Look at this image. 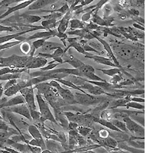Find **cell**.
<instances>
[{"label":"cell","mask_w":153,"mask_h":153,"mask_svg":"<svg viewBox=\"0 0 153 153\" xmlns=\"http://www.w3.org/2000/svg\"><path fill=\"white\" fill-rule=\"evenodd\" d=\"M36 99L37 103L38 104V107H39V110H40L41 117H42V119H41L42 122L44 123L45 121L49 120L51 122L57 124L58 126V123H57L55 117H54L53 113L51 111L50 108H49V105L48 104L45 100L43 99V97H42V94L39 92L37 93Z\"/></svg>","instance_id":"1"},{"label":"cell","mask_w":153,"mask_h":153,"mask_svg":"<svg viewBox=\"0 0 153 153\" xmlns=\"http://www.w3.org/2000/svg\"><path fill=\"white\" fill-rule=\"evenodd\" d=\"M49 85L51 87H54L57 91L59 95L61 96V98L66 102H71V103H75L74 100V96L72 94L71 91L68 90V89L63 88L61 85L60 83L56 81L55 80H51L49 82Z\"/></svg>","instance_id":"2"},{"label":"cell","mask_w":153,"mask_h":153,"mask_svg":"<svg viewBox=\"0 0 153 153\" xmlns=\"http://www.w3.org/2000/svg\"><path fill=\"white\" fill-rule=\"evenodd\" d=\"M74 100L76 103L88 106V105H94L100 103L101 102V100H103V98H97L88 94L76 93L74 96Z\"/></svg>","instance_id":"3"},{"label":"cell","mask_w":153,"mask_h":153,"mask_svg":"<svg viewBox=\"0 0 153 153\" xmlns=\"http://www.w3.org/2000/svg\"><path fill=\"white\" fill-rule=\"evenodd\" d=\"M21 93V95H22L25 100V103L28 106L29 109L31 110H36L37 106L35 104V94H34V87H25L22 89L21 91H19Z\"/></svg>","instance_id":"4"},{"label":"cell","mask_w":153,"mask_h":153,"mask_svg":"<svg viewBox=\"0 0 153 153\" xmlns=\"http://www.w3.org/2000/svg\"><path fill=\"white\" fill-rule=\"evenodd\" d=\"M123 120V122L125 123L128 131H129L131 133L134 134L135 136H143L144 135V127L136 123L129 117H124Z\"/></svg>","instance_id":"5"},{"label":"cell","mask_w":153,"mask_h":153,"mask_svg":"<svg viewBox=\"0 0 153 153\" xmlns=\"http://www.w3.org/2000/svg\"><path fill=\"white\" fill-rule=\"evenodd\" d=\"M48 64V59L41 57H31L29 56L28 60L27 61L25 68L26 69H35V68H42Z\"/></svg>","instance_id":"6"},{"label":"cell","mask_w":153,"mask_h":153,"mask_svg":"<svg viewBox=\"0 0 153 153\" xmlns=\"http://www.w3.org/2000/svg\"><path fill=\"white\" fill-rule=\"evenodd\" d=\"M4 110H9V111L13 112L15 113H17V114L22 115L23 117H25V118L28 119V120L31 121V114H30V110L28 106H27V104L25 103H22V104L16 105V106H12V107L9 108H2Z\"/></svg>","instance_id":"7"},{"label":"cell","mask_w":153,"mask_h":153,"mask_svg":"<svg viewBox=\"0 0 153 153\" xmlns=\"http://www.w3.org/2000/svg\"><path fill=\"white\" fill-rule=\"evenodd\" d=\"M57 34V29L46 30V31H38L37 33L34 34L31 36L25 38V41H31L33 39H42V38H50L52 37H55Z\"/></svg>","instance_id":"8"},{"label":"cell","mask_w":153,"mask_h":153,"mask_svg":"<svg viewBox=\"0 0 153 153\" xmlns=\"http://www.w3.org/2000/svg\"><path fill=\"white\" fill-rule=\"evenodd\" d=\"M83 80V79H82ZM79 87L81 89H86L87 91L91 94L94 96H100L101 94H106L107 95V92H106L105 91H103V89L100 88L98 86L94 85V84H91L90 83H87L84 80V83L80 85Z\"/></svg>","instance_id":"9"},{"label":"cell","mask_w":153,"mask_h":153,"mask_svg":"<svg viewBox=\"0 0 153 153\" xmlns=\"http://www.w3.org/2000/svg\"><path fill=\"white\" fill-rule=\"evenodd\" d=\"M73 11L71 9H69L68 12L65 14V16H63L62 19L59 22L58 26H57V31L58 32H61V33H65L66 30L68 29V24L70 22V20L72 19V16H73Z\"/></svg>","instance_id":"10"},{"label":"cell","mask_w":153,"mask_h":153,"mask_svg":"<svg viewBox=\"0 0 153 153\" xmlns=\"http://www.w3.org/2000/svg\"><path fill=\"white\" fill-rule=\"evenodd\" d=\"M26 82L27 80H22V81L18 82L17 84L12 85V87L5 89L3 91V95H5L6 97H12L13 95H16L22 89L25 87Z\"/></svg>","instance_id":"11"},{"label":"cell","mask_w":153,"mask_h":153,"mask_svg":"<svg viewBox=\"0 0 153 153\" xmlns=\"http://www.w3.org/2000/svg\"><path fill=\"white\" fill-rule=\"evenodd\" d=\"M95 39H97V40L99 41L100 43L103 45V47L104 48V49L106 50V51L107 52L108 54V56H109V57H110V59L111 58V60L113 61V62L114 63L115 65H117V67H118L119 68H122V67H121V65H120V63H119L118 60H117V58L116 57V56L114 55V54H113V51H112L111 48H110V45H109V44L107 43V42H106V41H104L103 39H102V38H100V37H95Z\"/></svg>","instance_id":"12"},{"label":"cell","mask_w":153,"mask_h":153,"mask_svg":"<svg viewBox=\"0 0 153 153\" xmlns=\"http://www.w3.org/2000/svg\"><path fill=\"white\" fill-rule=\"evenodd\" d=\"M85 57L86 58H90V59L94 60V61H96L97 63H99V64H101V65H107V66L113 67V68H118L110 58H106V57H102V56L100 55H94V54H90V53L87 55H85Z\"/></svg>","instance_id":"13"},{"label":"cell","mask_w":153,"mask_h":153,"mask_svg":"<svg viewBox=\"0 0 153 153\" xmlns=\"http://www.w3.org/2000/svg\"><path fill=\"white\" fill-rule=\"evenodd\" d=\"M25 103V98L22 95H18L15 97H12V99L6 100L5 103L0 104V110L2 108H7L9 106H14L16 105L22 104V103Z\"/></svg>","instance_id":"14"},{"label":"cell","mask_w":153,"mask_h":153,"mask_svg":"<svg viewBox=\"0 0 153 153\" xmlns=\"http://www.w3.org/2000/svg\"><path fill=\"white\" fill-rule=\"evenodd\" d=\"M45 143L46 149H48L51 152H62V150H65L63 149L61 143L54 140H51V139H47Z\"/></svg>","instance_id":"15"},{"label":"cell","mask_w":153,"mask_h":153,"mask_svg":"<svg viewBox=\"0 0 153 153\" xmlns=\"http://www.w3.org/2000/svg\"><path fill=\"white\" fill-rule=\"evenodd\" d=\"M92 120L94 122L100 124L101 126H103L104 127H106L108 129H111L113 131H116L117 132H122V131L120 130L118 128L115 126L111 122H109L107 120H104L103 118H99V117H92Z\"/></svg>","instance_id":"16"},{"label":"cell","mask_w":153,"mask_h":153,"mask_svg":"<svg viewBox=\"0 0 153 153\" xmlns=\"http://www.w3.org/2000/svg\"><path fill=\"white\" fill-rule=\"evenodd\" d=\"M55 1H57V0H36L34 3L30 5V6L28 7V10H35V9H42V7H45V5L54 2Z\"/></svg>","instance_id":"17"},{"label":"cell","mask_w":153,"mask_h":153,"mask_svg":"<svg viewBox=\"0 0 153 153\" xmlns=\"http://www.w3.org/2000/svg\"><path fill=\"white\" fill-rule=\"evenodd\" d=\"M19 132L14 129L9 128V130H0V143H4L12 135H19ZM20 135V134H19Z\"/></svg>","instance_id":"18"},{"label":"cell","mask_w":153,"mask_h":153,"mask_svg":"<svg viewBox=\"0 0 153 153\" xmlns=\"http://www.w3.org/2000/svg\"><path fill=\"white\" fill-rule=\"evenodd\" d=\"M67 58L68 59L64 61V63H68L70 65H71L73 68H78L84 65V63L83 61L77 59V58H76V57H74L72 55H68Z\"/></svg>","instance_id":"19"},{"label":"cell","mask_w":153,"mask_h":153,"mask_svg":"<svg viewBox=\"0 0 153 153\" xmlns=\"http://www.w3.org/2000/svg\"><path fill=\"white\" fill-rule=\"evenodd\" d=\"M62 46L61 44L57 43V42H47L46 41L44 45H42V51H45V53H48L50 51H54L55 49L58 48H61Z\"/></svg>","instance_id":"20"},{"label":"cell","mask_w":153,"mask_h":153,"mask_svg":"<svg viewBox=\"0 0 153 153\" xmlns=\"http://www.w3.org/2000/svg\"><path fill=\"white\" fill-rule=\"evenodd\" d=\"M102 146L100 144H91V146H86L84 147H79V148L74 149L72 150H69L71 152L74 153H79V152H85L87 151H91V150H94L96 149L100 148Z\"/></svg>","instance_id":"21"},{"label":"cell","mask_w":153,"mask_h":153,"mask_svg":"<svg viewBox=\"0 0 153 153\" xmlns=\"http://www.w3.org/2000/svg\"><path fill=\"white\" fill-rule=\"evenodd\" d=\"M28 132L30 133V135H31V136L32 137V139H43V136H42L40 130H39V129H38V127L35 126L34 125L28 126Z\"/></svg>","instance_id":"22"},{"label":"cell","mask_w":153,"mask_h":153,"mask_svg":"<svg viewBox=\"0 0 153 153\" xmlns=\"http://www.w3.org/2000/svg\"><path fill=\"white\" fill-rule=\"evenodd\" d=\"M33 87L34 89H37L38 92L40 93L41 94H43V95L51 88V87L49 85V83H47V82H42V83L33 86Z\"/></svg>","instance_id":"23"},{"label":"cell","mask_w":153,"mask_h":153,"mask_svg":"<svg viewBox=\"0 0 153 153\" xmlns=\"http://www.w3.org/2000/svg\"><path fill=\"white\" fill-rule=\"evenodd\" d=\"M57 24H59V22H57L56 19H45L42 22V26H43L46 30L54 29Z\"/></svg>","instance_id":"24"},{"label":"cell","mask_w":153,"mask_h":153,"mask_svg":"<svg viewBox=\"0 0 153 153\" xmlns=\"http://www.w3.org/2000/svg\"><path fill=\"white\" fill-rule=\"evenodd\" d=\"M55 80L57 82H58V83H61V84H64V85L71 87V88H73L74 89V90H76V91H80V92L83 93V94H87L86 91H83L80 87H78V86H76L74 84H73V82L69 81V80H65V79H55Z\"/></svg>","instance_id":"25"},{"label":"cell","mask_w":153,"mask_h":153,"mask_svg":"<svg viewBox=\"0 0 153 153\" xmlns=\"http://www.w3.org/2000/svg\"><path fill=\"white\" fill-rule=\"evenodd\" d=\"M71 22V29L76 30V29H82L85 28V23L80 21L78 19H71L70 20Z\"/></svg>","instance_id":"26"},{"label":"cell","mask_w":153,"mask_h":153,"mask_svg":"<svg viewBox=\"0 0 153 153\" xmlns=\"http://www.w3.org/2000/svg\"><path fill=\"white\" fill-rule=\"evenodd\" d=\"M97 71H100L103 74L110 76H113L116 74H120L122 73L121 70L119 69L118 68H110V69H100V68H98Z\"/></svg>","instance_id":"27"},{"label":"cell","mask_w":153,"mask_h":153,"mask_svg":"<svg viewBox=\"0 0 153 153\" xmlns=\"http://www.w3.org/2000/svg\"><path fill=\"white\" fill-rule=\"evenodd\" d=\"M28 144L30 145V146H32L40 147V148L42 149V151L46 149L45 143V141H44L43 139H31L30 141H28Z\"/></svg>","instance_id":"28"},{"label":"cell","mask_w":153,"mask_h":153,"mask_svg":"<svg viewBox=\"0 0 153 153\" xmlns=\"http://www.w3.org/2000/svg\"><path fill=\"white\" fill-rule=\"evenodd\" d=\"M89 31L88 29L87 28H82V29H76V30H71V31H68L66 32L67 35H76V36L80 37L81 39H84V36L86 35V34Z\"/></svg>","instance_id":"29"},{"label":"cell","mask_w":153,"mask_h":153,"mask_svg":"<svg viewBox=\"0 0 153 153\" xmlns=\"http://www.w3.org/2000/svg\"><path fill=\"white\" fill-rule=\"evenodd\" d=\"M22 73H16V74H6L2 76H0V80L4 81V80H9L12 79H21Z\"/></svg>","instance_id":"30"},{"label":"cell","mask_w":153,"mask_h":153,"mask_svg":"<svg viewBox=\"0 0 153 153\" xmlns=\"http://www.w3.org/2000/svg\"><path fill=\"white\" fill-rule=\"evenodd\" d=\"M42 19V16H25L23 19V22L25 23H28V24H33V23L38 22L41 21Z\"/></svg>","instance_id":"31"},{"label":"cell","mask_w":153,"mask_h":153,"mask_svg":"<svg viewBox=\"0 0 153 153\" xmlns=\"http://www.w3.org/2000/svg\"><path fill=\"white\" fill-rule=\"evenodd\" d=\"M124 107H126L127 109L133 108V109H137V110H144L145 109V106L143 104H141V103H137V102H133V101H129L126 103Z\"/></svg>","instance_id":"32"},{"label":"cell","mask_w":153,"mask_h":153,"mask_svg":"<svg viewBox=\"0 0 153 153\" xmlns=\"http://www.w3.org/2000/svg\"><path fill=\"white\" fill-rule=\"evenodd\" d=\"M30 110V114H31V120L37 122V123H43L42 122V117H41V113L40 112L37 111L36 110H31V109H29Z\"/></svg>","instance_id":"33"},{"label":"cell","mask_w":153,"mask_h":153,"mask_svg":"<svg viewBox=\"0 0 153 153\" xmlns=\"http://www.w3.org/2000/svg\"><path fill=\"white\" fill-rule=\"evenodd\" d=\"M91 131H92V129L90 127L84 126H78V127H77V132L83 137H86V136H88L89 134L91 133Z\"/></svg>","instance_id":"34"},{"label":"cell","mask_w":153,"mask_h":153,"mask_svg":"<svg viewBox=\"0 0 153 153\" xmlns=\"http://www.w3.org/2000/svg\"><path fill=\"white\" fill-rule=\"evenodd\" d=\"M111 123L115 126L117 127V128H118L120 130L123 131V132H129L128 129H127L126 126V124L124 122H121V121H119V120H113L111 121Z\"/></svg>","instance_id":"35"},{"label":"cell","mask_w":153,"mask_h":153,"mask_svg":"<svg viewBox=\"0 0 153 153\" xmlns=\"http://www.w3.org/2000/svg\"><path fill=\"white\" fill-rule=\"evenodd\" d=\"M22 42L20 41H16V42H6V43L2 44V45H0V51H3L5 50V49L10 48L13 47L15 45H17L21 43Z\"/></svg>","instance_id":"36"},{"label":"cell","mask_w":153,"mask_h":153,"mask_svg":"<svg viewBox=\"0 0 153 153\" xmlns=\"http://www.w3.org/2000/svg\"><path fill=\"white\" fill-rule=\"evenodd\" d=\"M59 65V64L53 60L52 61L48 63V65H46L45 67H43V68H40V71H51V70H53Z\"/></svg>","instance_id":"37"},{"label":"cell","mask_w":153,"mask_h":153,"mask_svg":"<svg viewBox=\"0 0 153 153\" xmlns=\"http://www.w3.org/2000/svg\"><path fill=\"white\" fill-rule=\"evenodd\" d=\"M20 49H21L22 53H24L25 54H28V53L31 51V46L28 42H25L22 44L21 45H20Z\"/></svg>","instance_id":"38"},{"label":"cell","mask_w":153,"mask_h":153,"mask_svg":"<svg viewBox=\"0 0 153 153\" xmlns=\"http://www.w3.org/2000/svg\"><path fill=\"white\" fill-rule=\"evenodd\" d=\"M94 9H93L92 10L89 11V12H87L86 13H84L83 16H82V18H81V22H83L86 23L87 22H88L90 19L92 18L93 15H94Z\"/></svg>","instance_id":"39"},{"label":"cell","mask_w":153,"mask_h":153,"mask_svg":"<svg viewBox=\"0 0 153 153\" xmlns=\"http://www.w3.org/2000/svg\"><path fill=\"white\" fill-rule=\"evenodd\" d=\"M123 76H120L119 74H116L114 76H111V79L110 80L109 83L111 84H113V85H116V84H119L120 82L123 81Z\"/></svg>","instance_id":"40"},{"label":"cell","mask_w":153,"mask_h":153,"mask_svg":"<svg viewBox=\"0 0 153 153\" xmlns=\"http://www.w3.org/2000/svg\"><path fill=\"white\" fill-rule=\"evenodd\" d=\"M103 12H104V17L107 18L109 17L110 14H111V12H113V8L109 4H105L104 8H103Z\"/></svg>","instance_id":"41"},{"label":"cell","mask_w":153,"mask_h":153,"mask_svg":"<svg viewBox=\"0 0 153 153\" xmlns=\"http://www.w3.org/2000/svg\"><path fill=\"white\" fill-rule=\"evenodd\" d=\"M98 136H99L100 139H106V138H107L108 136H110V132H108L107 130H105V129H100V130L98 131Z\"/></svg>","instance_id":"42"},{"label":"cell","mask_w":153,"mask_h":153,"mask_svg":"<svg viewBox=\"0 0 153 153\" xmlns=\"http://www.w3.org/2000/svg\"><path fill=\"white\" fill-rule=\"evenodd\" d=\"M54 54V57H62L63 55L65 54V51H64V49L62 48H58L55 49L54 52L52 53Z\"/></svg>","instance_id":"43"},{"label":"cell","mask_w":153,"mask_h":153,"mask_svg":"<svg viewBox=\"0 0 153 153\" xmlns=\"http://www.w3.org/2000/svg\"><path fill=\"white\" fill-rule=\"evenodd\" d=\"M109 1H110V0H100V2L96 5L95 9H94V12H95V14H97L98 10H99L101 7H103V5H104L106 2H109Z\"/></svg>","instance_id":"44"},{"label":"cell","mask_w":153,"mask_h":153,"mask_svg":"<svg viewBox=\"0 0 153 153\" xmlns=\"http://www.w3.org/2000/svg\"><path fill=\"white\" fill-rule=\"evenodd\" d=\"M78 124L74 122H70L68 123V129L69 130H74V131H77V127H78Z\"/></svg>","instance_id":"45"},{"label":"cell","mask_w":153,"mask_h":153,"mask_svg":"<svg viewBox=\"0 0 153 153\" xmlns=\"http://www.w3.org/2000/svg\"><path fill=\"white\" fill-rule=\"evenodd\" d=\"M18 81H17V79H12V80H8V82L5 84V87H4V90H5V89L9 88V87H12V85H14V84H17Z\"/></svg>","instance_id":"46"},{"label":"cell","mask_w":153,"mask_h":153,"mask_svg":"<svg viewBox=\"0 0 153 153\" xmlns=\"http://www.w3.org/2000/svg\"><path fill=\"white\" fill-rule=\"evenodd\" d=\"M9 126L3 120H0V130H9Z\"/></svg>","instance_id":"47"},{"label":"cell","mask_w":153,"mask_h":153,"mask_svg":"<svg viewBox=\"0 0 153 153\" xmlns=\"http://www.w3.org/2000/svg\"><path fill=\"white\" fill-rule=\"evenodd\" d=\"M15 1L16 0H2V1H0V7L7 6L12 3H15Z\"/></svg>","instance_id":"48"},{"label":"cell","mask_w":153,"mask_h":153,"mask_svg":"<svg viewBox=\"0 0 153 153\" xmlns=\"http://www.w3.org/2000/svg\"><path fill=\"white\" fill-rule=\"evenodd\" d=\"M14 31V29L12 28V27L0 25V32H2V31Z\"/></svg>","instance_id":"49"},{"label":"cell","mask_w":153,"mask_h":153,"mask_svg":"<svg viewBox=\"0 0 153 153\" xmlns=\"http://www.w3.org/2000/svg\"><path fill=\"white\" fill-rule=\"evenodd\" d=\"M30 150H31V153H42V149L40 147L32 146H30Z\"/></svg>","instance_id":"50"},{"label":"cell","mask_w":153,"mask_h":153,"mask_svg":"<svg viewBox=\"0 0 153 153\" xmlns=\"http://www.w3.org/2000/svg\"><path fill=\"white\" fill-rule=\"evenodd\" d=\"M119 84L123 87L124 86H126V85H132V84H134V82L131 80H125V81L120 82Z\"/></svg>","instance_id":"51"},{"label":"cell","mask_w":153,"mask_h":153,"mask_svg":"<svg viewBox=\"0 0 153 153\" xmlns=\"http://www.w3.org/2000/svg\"><path fill=\"white\" fill-rule=\"evenodd\" d=\"M130 101H133V102H137V103H144L145 99L141 97H131Z\"/></svg>","instance_id":"52"},{"label":"cell","mask_w":153,"mask_h":153,"mask_svg":"<svg viewBox=\"0 0 153 153\" xmlns=\"http://www.w3.org/2000/svg\"><path fill=\"white\" fill-rule=\"evenodd\" d=\"M129 15H131V16H138L139 15V11H137L136 9H130V10L129 11Z\"/></svg>","instance_id":"53"},{"label":"cell","mask_w":153,"mask_h":153,"mask_svg":"<svg viewBox=\"0 0 153 153\" xmlns=\"http://www.w3.org/2000/svg\"><path fill=\"white\" fill-rule=\"evenodd\" d=\"M133 27H135V28L141 29L142 31H144L145 30L144 26H143V25H139V24H133Z\"/></svg>","instance_id":"54"},{"label":"cell","mask_w":153,"mask_h":153,"mask_svg":"<svg viewBox=\"0 0 153 153\" xmlns=\"http://www.w3.org/2000/svg\"><path fill=\"white\" fill-rule=\"evenodd\" d=\"M109 104H110V103H109V102H106V103H103V106H102V107H103V106H104V107H106V108L108 107ZM100 108H101V106H100V107H99V108H97V109H96V110H94V112L98 111V110H100Z\"/></svg>","instance_id":"55"},{"label":"cell","mask_w":153,"mask_h":153,"mask_svg":"<svg viewBox=\"0 0 153 153\" xmlns=\"http://www.w3.org/2000/svg\"><path fill=\"white\" fill-rule=\"evenodd\" d=\"M25 1H28V0H16V1H15V3L19 2H25Z\"/></svg>","instance_id":"56"},{"label":"cell","mask_w":153,"mask_h":153,"mask_svg":"<svg viewBox=\"0 0 153 153\" xmlns=\"http://www.w3.org/2000/svg\"><path fill=\"white\" fill-rule=\"evenodd\" d=\"M0 120H3V118H2V116H1V115H0Z\"/></svg>","instance_id":"57"},{"label":"cell","mask_w":153,"mask_h":153,"mask_svg":"<svg viewBox=\"0 0 153 153\" xmlns=\"http://www.w3.org/2000/svg\"><path fill=\"white\" fill-rule=\"evenodd\" d=\"M0 1H1V0H0Z\"/></svg>","instance_id":"58"},{"label":"cell","mask_w":153,"mask_h":153,"mask_svg":"<svg viewBox=\"0 0 153 153\" xmlns=\"http://www.w3.org/2000/svg\"></svg>","instance_id":"59"}]
</instances>
